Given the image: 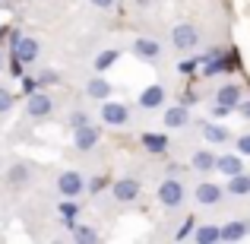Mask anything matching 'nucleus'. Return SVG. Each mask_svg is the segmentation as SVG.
<instances>
[{"mask_svg": "<svg viewBox=\"0 0 250 244\" xmlns=\"http://www.w3.org/2000/svg\"><path fill=\"white\" fill-rule=\"evenodd\" d=\"M193 228H196V222H193V219H187V222H184V228L177 232V241H181V238H187V235H193Z\"/></svg>", "mask_w": 250, "mask_h": 244, "instance_id": "30", "label": "nucleus"}, {"mask_svg": "<svg viewBox=\"0 0 250 244\" xmlns=\"http://www.w3.org/2000/svg\"><path fill=\"white\" fill-rule=\"evenodd\" d=\"M57 190H61L63 197H80L85 190V181L80 171H63L61 177H57Z\"/></svg>", "mask_w": 250, "mask_h": 244, "instance_id": "6", "label": "nucleus"}, {"mask_svg": "<svg viewBox=\"0 0 250 244\" xmlns=\"http://www.w3.org/2000/svg\"><path fill=\"white\" fill-rule=\"evenodd\" d=\"M187 121H190V114H187V105H174V108H168V111H165V127H171V130L184 127Z\"/></svg>", "mask_w": 250, "mask_h": 244, "instance_id": "15", "label": "nucleus"}, {"mask_svg": "<svg viewBox=\"0 0 250 244\" xmlns=\"http://www.w3.org/2000/svg\"><path fill=\"white\" fill-rule=\"evenodd\" d=\"M92 6H102V10H111V6H114V0H89Z\"/></svg>", "mask_w": 250, "mask_h": 244, "instance_id": "34", "label": "nucleus"}, {"mask_svg": "<svg viewBox=\"0 0 250 244\" xmlns=\"http://www.w3.org/2000/svg\"><path fill=\"white\" fill-rule=\"evenodd\" d=\"M13 108V95L6 89H0V114H3V111H10Z\"/></svg>", "mask_w": 250, "mask_h": 244, "instance_id": "28", "label": "nucleus"}, {"mask_svg": "<svg viewBox=\"0 0 250 244\" xmlns=\"http://www.w3.org/2000/svg\"><path fill=\"white\" fill-rule=\"evenodd\" d=\"M215 171L219 175H225V177H234V175H241L244 171V162H241V153L238 155H219V162H215Z\"/></svg>", "mask_w": 250, "mask_h": 244, "instance_id": "14", "label": "nucleus"}, {"mask_svg": "<svg viewBox=\"0 0 250 244\" xmlns=\"http://www.w3.org/2000/svg\"><path fill=\"white\" fill-rule=\"evenodd\" d=\"M193 238L200 241V244H215V241H222V228H215V225H196L193 228Z\"/></svg>", "mask_w": 250, "mask_h": 244, "instance_id": "17", "label": "nucleus"}, {"mask_svg": "<svg viewBox=\"0 0 250 244\" xmlns=\"http://www.w3.org/2000/svg\"><path fill=\"white\" fill-rule=\"evenodd\" d=\"M114 200L121 203H133L136 197H140V181L136 177H121V181H114Z\"/></svg>", "mask_w": 250, "mask_h": 244, "instance_id": "8", "label": "nucleus"}, {"mask_svg": "<svg viewBox=\"0 0 250 244\" xmlns=\"http://www.w3.org/2000/svg\"><path fill=\"white\" fill-rule=\"evenodd\" d=\"M102 121L111 124V127H124V124H130V108L121 102H108L104 98L102 102Z\"/></svg>", "mask_w": 250, "mask_h": 244, "instance_id": "5", "label": "nucleus"}, {"mask_svg": "<svg viewBox=\"0 0 250 244\" xmlns=\"http://www.w3.org/2000/svg\"><path fill=\"white\" fill-rule=\"evenodd\" d=\"M200 67V61H184L181 64V73H187V76H193V70Z\"/></svg>", "mask_w": 250, "mask_h": 244, "instance_id": "33", "label": "nucleus"}, {"mask_svg": "<svg viewBox=\"0 0 250 244\" xmlns=\"http://www.w3.org/2000/svg\"><path fill=\"white\" fill-rule=\"evenodd\" d=\"M149 3H152V0H136V6H149Z\"/></svg>", "mask_w": 250, "mask_h": 244, "instance_id": "36", "label": "nucleus"}, {"mask_svg": "<svg viewBox=\"0 0 250 244\" xmlns=\"http://www.w3.org/2000/svg\"><path fill=\"white\" fill-rule=\"evenodd\" d=\"M25 181H29V168H25V165H13L10 168V184L19 187V184H25Z\"/></svg>", "mask_w": 250, "mask_h": 244, "instance_id": "25", "label": "nucleus"}, {"mask_svg": "<svg viewBox=\"0 0 250 244\" xmlns=\"http://www.w3.org/2000/svg\"><path fill=\"white\" fill-rule=\"evenodd\" d=\"M76 213H80V206L73 203V197L61 203V216H63V225H67V228H73V225H76Z\"/></svg>", "mask_w": 250, "mask_h": 244, "instance_id": "22", "label": "nucleus"}, {"mask_svg": "<svg viewBox=\"0 0 250 244\" xmlns=\"http://www.w3.org/2000/svg\"><path fill=\"white\" fill-rule=\"evenodd\" d=\"M0 67H3V51H0Z\"/></svg>", "mask_w": 250, "mask_h": 244, "instance_id": "37", "label": "nucleus"}, {"mask_svg": "<svg viewBox=\"0 0 250 244\" xmlns=\"http://www.w3.org/2000/svg\"><path fill=\"white\" fill-rule=\"evenodd\" d=\"M85 92H89V98H108L111 95V86H108V80H102V76H95V80H89V86H85Z\"/></svg>", "mask_w": 250, "mask_h": 244, "instance_id": "20", "label": "nucleus"}, {"mask_svg": "<svg viewBox=\"0 0 250 244\" xmlns=\"http://www.w3.org/2000/svg\"><path fill=\"white\" fill-rule=\"evenodd\" d=\"M35 89H38V80H32V76L25 80V76H22V92H25V95H32Z\"/></svg>", "mask_w": 250, "mask_h": 244, "instance_id": "32", "label": "nucleus"}, {"mask_svg": "<svg viewBox=\"0 0 250 244\" xmlns=\"http://www.w3.org/2000/svg\"><path fill=\"white\" fill-rule=\"evenodd\" d=\"M238 153H241V155H250V133L238 136Z\"/></svg>", "mask_w": 250, "mask_h": 244, "instance_id": "29", "label": "nucleus"}, {"mask_svg": "<svg viewBox=\"0 0 250 244\" xmlns=\"http://www.w3.org/2000/svg\"><path fill=\"white\" fill-rule=\"evenodd\" d=\"M250 235V222H228L222 228V241H241Z\"/></svg>", "mask_w": 250, "mask_h": 244, "instance_id": "16", "label": "nucleus"}, {"mask_svg": "<svg viewBox=\"0 0 250 244\" xmlns=\"http://www.w3.org/2000/svg\"><path fill=\"white\" fill-rule=\"evenodd\" d=\"M222 194H225V190H222L219 184L203 181L200 187H196V203H200V206H215V203L222 200Z\"/></svg>", "mask_w": 250, "mask_h": 244, "instance_id": "10", "label": "nucleus"}, {"mask_svg": "<svg viewBox=\"0 0 250 244\" xmlns=\"http://www.w3.org/2000/svg\"><path fill=\"white\" fill-rule=\"evenodd\" d=\"M73 143H76V149H80V153H89V149L98 143V130L92 127V124L76 127V130H73Z\"/></svg>", "mask_w": 250, "mask_h": 244, "instance_id": "11", "label": "nucleus"}, {"mask_svg": "<svg viewBox=\"0 0 250 244\" xmlns=\"http://www.w3.org/2000/svg\"><path fill=\"white\" fill-rule=\"evenodd\" d=\"M162 105H165V89L162 86H146L140 92V108L152 111V108H162Z\"/></svg>", "mask_w": 250, "mask_h": 244, "instance_id": "12", "label": "nucleus"}, {"mask_svg": "<svg viewBox=\"0 0 250 244\" xmlns=\"http://www.w3.org/2000/svg\"><path fill=\"white\" fill-rule=\"evenodd\" d=\"M13 57H16L19 64H35V57H38V42L35 38H29V35H19V32H13Z\"/></svg>", "mask_w": 250, "mask_h": 244, "instance_id": "2", "label": "nucleus"}, {"mask_svg": "<svg viewBox=\"0 0 250 244\" xmlns=\"http://www.w3.org/2000/svg\"><path fill=\"white\" fill-rule=\"evenodd\" d=\"M143 146H146L149 153L162 155V153L168 149V136H165V133H143Z\"/></svg>", "mask_w": 250, "mask_h": 244, "instance_id": "18", "label": "nucleus"}, {"mask_svg": "<svg viewBox=\"0 0 250 244\" xmlns=\"http://www.w3.org/2000/svg\"><path fill=\"white\" fill-rule=\"evenodd\" d=\"M228 194H234V197H244L250 194V175H234V177H228Z\"/></svg>", "mask_w": 250, "mask_h": 244, "instance_id": "19", "label": "nucleus"}, {"mask_svg": "<svg viewBox=\"0 0 250 244\" xmlns=\"http://www.w3.org/2000/svg\"><path fill=\"white\" fill-rule=\"evenodd\" d=\"M117 57H121V51H114V48H108V51H102V54L95 57V70L98 73H104V70L111 67V64L117 61Z\"/></svg>", "mask_w": 250, "mask_h": 244, "instance_id": "23", "label": "nucleus"}, {"mask_svg": "<svg viewBox=\"0 0 250 244\" xmlns=\"http://www.w3.org/2000/svg\"><path fill=\"white\" fill-rule=\"evenodd\" d=\"M70 232H73V241H98V232L89 225H73Z\"/></svg>", "mask_w": 250, "mask_h": 244, "instance_id": "24", "label": "nucleus"}, {"mask_svg": "<svg viewBox=\"0 0 250 244\" xmlns=\"http://www.w3.org/2000/svg\"><path fill=\"white\" fill-rule=\"evenodd\" d=\"M238 111H241V114H244L247 121H250V102H241V105H238Z\"/></svg>", "mask_w": 250, "mask_h": 244, "instance_id": "35", "label": "nucleus"}, {"mask_svg": "<svg viewBox=\"0 0 250 244\" xmlns=\"http://www.w3.org/2000/svg\"><path fill=\"white\" fill-rule=\"evenodd\" d=\"M104 187H108V177H104V175H98V177H92V184H89V190H92V194H102V190Z\"/></svg>", "mask_w": 250, "mask_h": 244, "instance_id": "27", "label": "nucleus"}, {"mask_svg": "<svg viewBox=\"0 0 250 244\" xmlns=\"http://www.w3.org/2000/svg\"><path fill=\"white\" fill-rule=\"evenodd\" d=\"M51 111H54V98L44 95V92H32V95H25V114L29 117H48Z\"/></svg>", "mask_w": 250, "mask_h": 244, "instance_id": "4", "label": "nucleus"}, {"mask_svg": "<svg viewBox=\"0 0 250 244\" xmlns=\"http://www.w3.org/2000/svg\"><path fill=\"white\" fill-rule=\"evenodd\" d=\"M241 95H244V89H241L238 83H225L219 92H215V105H225V108H231V111H234L241 102H244Z\"/></svg>", "mask_w": 250, "mask_h": 244, "instance_id": "7", "label": "nucleus"}, {"mask_svg": "<svg viewBox=\"0 0 250 244\" xmlns=\"http://www.w3.org/2000/svg\"><path fill=\"white\" fill-rule=\"evenodd\" d=\"M159 203H162V206H168V209H174V206H181V203H184V184L177 181V177L162 181V187H159Z\"/></svg>", "mask_w": 250, "mask_h": 244, "instance_id": "3", "label": "nucleus"}, {"mask_svg": "<svg viewBox=\"0 0 250 244\" xmlns=\"http://www.w3.org/2000/svg\"><path fill=\"white\" fill-rule=\"evenodd\" d=\"M85 124H89V114H85V111H73V114H70V127H85Z\"/></svg>", "mask_w": 250, "mask_h": 244, "instance_id": "26", "label": "nucleus"}, {"mask_svg": "<svg viewBox=\"0 0 250 244\" xmlns=\"http://www.w3.org/2000/svg\"><path fill=\"white\" fill-rule=\"evenodd\" d=\"M133 54L140 57V61H159L162 57V44L155 42V38H136L133 42Z\"/></svg>", "mask_w": 250, "mask_h": 244, "instance_id": "9", "label": "nucleus"}, {"mask_svg": "<svg viewBox=\"0 0 250 244\" xmlns=\"http://www.w3.org/2000/svg\"><path fill=\"white\" fill-rule=\"evenodd\" d=\"M215 162H219V155H215L212 149H196L193 159H190V165H193L200 175H209V171H215Z\"/></svg>", "mask_w": 250, "mask_h": 244, "instance_id": "13", "label": "nucleus"}, {"mask_svg": "<svg viewBox=\"0 0 250 244\" xmlns=\"http://www.w3.org/2000/svg\"><path fill=\"white\" fill-rule=\"evenodd\" d=\"M171 44H174L177 51H193L196 44H200V29H196L193 22H177L174 29H171Z\"/></svg>", "mask_w": 250, "mask_h": 244, "instance_id": "1", "label": "nucleus"}, {"mask_svg": "<svg viewBox=\"0 0 250 244\" xmlns=\"http://www.w3.org/2000/svg\"><path fill=\"white\" fill-rule=\"evenodd\" d=\"M48 83H57V73H54V70H44V73L38 76V86H48Z\"/></svg>", "mask_w": 250, "mask_h": 244, "instance_id": "31", "label": "nucleus"}, {"mask_svg": "<svg viewBox=\"0 0 250 244\" xmlns=\"http://www.w3.org/2000/svg\"><path fill=\"white\" fill-rule=\"evenodd\" d=\"M203 136L209 143H228V130L219 127V124H209V121H203Z\"/></svg>", "mask_w": 250, "mask_h": 244, "instance_id": "21", "label": "nucleus"}]
</instances>
